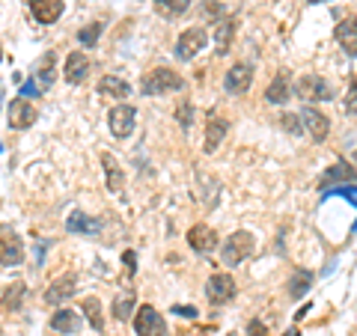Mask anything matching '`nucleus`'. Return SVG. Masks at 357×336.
<instances>
[{
  "mask_svg": "<svg viewBox=\"0 0 357 336\" xmlns=\"http://www.w3.org/2000/svg\"><path fill=\"white\" fill-rule=\"evenodd\" d=\"M143 96H167V93H182L185 89V81H182V75L173 72V69H167V66H158V69H152L146 72V77H143Z\"/></svg>",
  "mask_w": 357,
  "mask_h": 336,
  "instance_id": "f257e3e1",
  "label": "nucleus"
},
{
  "mask_svg": "<svg viewBox=\"0 0 357 336\" xmlns=\"http://www.w3.org/2000/svg\"><path fill=\"white\" fill-rule=\"evenodd\" d=\"M292 93L298 98H304L307 105H312V102H331V98H333L331 84L325 81V77H319V75H301L295 81V86H292Z\"/></svg>",
  "mask_w": 357,
  "mask_h": 336,
  "instance_id": "f03ea898",
  "label": "nucleus"
},
{
  "mask_svg": "<svg viewBox=\"0 0 357 336\" xmlns=\"http://www.w3.org/2000/svg\"><path fill=\"white\" fill-rule=\"evenodd\" d=\"M24 262V241L9 223H0V265L3 268H18Z\"/></svg>",
  "mask_w": 357,
  "mask_h": 336,
  "instance_id": "7ed1b4c3",
  "label": "nucleus"
},
{
  "mask_svg": "<svg viewBox=\"0 0 357 336\" xmlns=\"http://www.w3.org/2000/svg\"><path fill=\"white\" fill-rule=\"evenodd\" d=\"M253 247H256V241H253L250 232H244V229L232 232L229 238H227V244H223V253H220L223 256V265H227V268L241 265L253 253Z\"/></svg>",
  "mask_w": 357,
  "mask_h": 336,
  "instance_id": "20e7f679",
  "label": "nucleus"
},
{
  "mask_svg": "<svg viewBox=\"0 0 357 336\" xmlns=\"http://www.w3.org/2000/svg\"><path fill=\"white\" fill-rule=\"evenodd\" d=\"M208 45V33H206V27H188L182 36L176 39V48H173V54H176V60L178 63H191L199 51H203Z\"/></svg>",
  "mask_w": 357,
  "mask_h": 336,
  "instance_id": "39448f33",
  "label": "nucleus"
},
{
  "mask_svg": "<svg viewBox=\"0 0 357 336\" xmlns=\"http://www.w3.org/2000/svg\"><path fill=\"white\" fill-rule=\"evenodd\" d=\"M134 333L137 336H167V321L152 304H143L134 312Z\"/></svg>",
  "mask_w": 357,
  "mask_h": 336,
  "instance_id": "423d86ee",
  "label": "nucleus"
},
{
  "mask_svg": "<svg viewBox=\"0 0 357 336\" xmlns=\"http://www.w3.org/2000/svg\"><path fill=\"white\" fill-rule=\"evenodd\" d=\"M107 125H110V134H114L116 140L131 137L134 128H137V110H134L131 105H116V107H110Z\"/></svg>",
  "mask_w": 357,
  "mask_h": 336,
  "instance_id": "0eeeda50",
  "label": "nucleus"
},
{
  "mask_svg": "<svg viewBox=\"0 0 357 336\" xmlns=\"http://www.w3.org/2000/svg\"><path fill=\"white\" fill-rule=\"evenodd\" d=\"M236 280H232L227 271H218V274H211L208 277V283H206V298L211 300L215 307L220 304H229L232 298H236Z\"/></svg>",
  "mask_w": 357,
  "mask_h": 336,
  "instance_id": "6e6552de",
  "label": "nucleus"
},
{
  "mask_svg": "<svg viewBox=\"0 0 357 336\" xmlns=\"http://www.w3.org/2000/svg\"><path fill=\"white\" fill-rule=\"evenodd\" d=\"M36 122V107L30 105V98H13L6 107V125L9 131H27Z\"/></svg>",
  "mask_w": 357,
  "mask_h": 336,
  "instance_id": "1a4fd4ad",
  "label": "nucleus"
},
{
  "mask_svg": "<svg viewBox=\"0 0 357 336\" xmlns=\"http://www.w3.org/2000/svg\"><path fill=\"white\" fill-rule=\"evenodd\" d=\"M75 292H77V277H75V274H63V277H57V280H51V286L45 289V304L63 307Z\"/></svg>",
  "mask_w": 357,
  "mask_h": 336,
  "instance_id": "9d476101",
  "label": "nucleus"
},
{
  "mask_svg": "<svg viewBox=\"0 0 357 336\" xmlns=\"http://www.w3.org/2000/svg\"><path fill=\"white\" fill-rule=\"evenodd\" d=\"M301 122H304V131H310V137L316 143H325L328 134H331V119L321 114V110H316L312 105H307L304 110H301Z\"/></svg>",
  "mask_w": 357,
  "mask_h": 336,
  "instance_id": "9b49d317",
  "label": "nucleus"
},
{
  "mask_svg": "<svg viewBox=\"0 0 357 336\" xmlns=\"http://www.w3.org/2000/svg\"><path fill=\"white\" fill-rule=\"evenodd\" d=\"M188 244H191L194 253L208 256V253L218 250V232L211 227H206V223H194V227L188 229Z\"/></svg>",
  "mask_w": 357,
  "mask_h": 336,
  "instance_id": "f8f14e48",
  "label": "nucleus"
},
{
  "mask_svg": "<svg viewBox=\"0 0 357 336\" xmlns=\"http://www.w3.org/2000/svg\"><path fill=\"white\" fill-rule=\"evenodd\" d=\"M253 84V69L244 63H236L232 69L227 72V77H223V89H227L229 96H244Z\"/></svg>",
  "mask_w": 357,
  "mask_h": 336,
  "instance_id": "ddd939ff",
  "label": "nucleus"
},
{
  "mask_svg": "<svg viewBox=\"0 0 357 336\" xmlns=\"http://www.w3.org/2000/svg\"><path fill=\"white\" fill-rule=\"evenodd\" d=\"M84 328V316L77 310H57L51 316V330L54 333H60V336H75V333H81Z\"/></svg>",
  "mask_w": 357,
  "mask_h": 336,
  "instance_id": "4468645a",
  "label": "nucleus"
},
{
  "mask_svg": "<svg viewBox=\"0 0 357 336\" xmlns=\"http://www.w3.org/2000/svg\"><path fill=\"white\" fill-rule=\"evenodd\" d=\"M333 36H337L340 48L354 60L357 57V18L354 15L340 18V24H337V30H333Z\"/></svg>",
  "mask_w": 357,
  "mask_h": 336,
  "instance_id": "2eb2a0df",
  "label": "nucleus"
},
{
  "mask_svg": "<svg viewBox=\"0 0 357 336\" xmlns=\"http://www.w3.org/2000/svg\"><path fill=\"white\" fill-rule=\"evenodd\" d=\"M86 75H89V57L84 51H72L69 57H66V63H63V77L77 86V84L86 81Z\"/></svg>",
  "mask_w": 357,
  "mask_h": 336,
  "instance_id": "dca6fc26",
  "label": "nucleus"
},
{
  "mask_svg": "<svg viewBox=\"0 0 357 336\" xmlns=\"http://www.w3.org/2000/svg\"><path fill=\"white\" fill-rule=\"evenodd\" d=\"M227 131H229V122L218 116V114H211L208 122H206V152L208 155H215L220 149V143L227 140Z\"/></svg>",
  "mask_w": 357,
  "mask_h": 336,
  "instance_id": "f3484780",
  "label": "nucleus"
},
{
  "mask_svg": "<svg viewBox=\"0 0 357 336\" xmlns=\"http://www.w3.org/2000/svg\"><path fill=\"white\" fill-rule=\"evenodd\" d=\"M30 13L33 18L39 21V24H54V21H60L63 15V0H30Z\"/></svg>",
  "mask_w": 357,
  "mask_h": 336,
  "instance_id": "a211bd4d",
  "label": "nucleus"
},
{
  "mask_svg": "<svg viewBox=\"0 0 357 336\" xmlns=\"http://www.w3.org/2000/svg\"><path fill=\"white\" fill-rule=\"evenodd\" d=\"M292 96L295 93H292V84H289V75H277L265 89V102L268 105H286Z\"/></svg>",
  "mask_w": 357,
  "mask_h": 336,
  "instance_id": "6ab92c4d",
  "label": "nucleus"
},
{
  "mask_svg": "<svg viewBox=\"0 0 357 336\" xmlns=\"http://www.w3.org/2000/svg\"><path fill=\"white\" fill-rule=\"evenodd\" d=\"M102 167H105V178H107V190H114V194H122V188H126V173H122L119 161H116L110 152H105V155H102Z\"/></svg>",
  "mask_w": 357,
  "mask_h": 336,
  "instance_id": "aec40b11",
  "label": "nucleus"
},
{
  "mask_svg": "<svg viewBox=\"0 0 357 336\" xmlns=\"http://www.w3.org/2000/svg\"><path fill=\"white\" fill-rule=\"evenodd\" d=\"M96 89H98V96H110V98H119V102L131 96V86L122 81V77H116V75H105Z\"/></svg>",
  "mask_w": 357,
  "mask_h": 336,
  "instance_id": "412c9836",
  "label": "nucleus"
},
{
  "mask_svg": "<svg viewBox=\"0 0 357 336\" xmlns=\"http://www.w3.org/2000/svg\"><path fill=\"white\" fill-rule=\"evenodd\" d=\"M66 229H69V232H84V235H96L98 229H102V220L89 217V215H84V211H75V215H69V220H66Z\"/></svg>",
  "mask_w": 357,
  "mask_h": 336,
  "instance_id": "4be33fe9",
  "label": "nucleus"
},
{
  "mask_svg": "<svg viewBox=\"0 0 357 336\" xmlns=\"http://www.w3.org/2000/svg\"><path fill=\"white\" fill-rule=\"evenodd\" d=\"M312 280H316V277H312V271H307V268H298V271L289 277V298H295V300L304 298L312 289Z\"/></svg>",
  "mask_w": 357,
  "mask_h": 336,
  "instance_id": "5701e85b",
  "label": "nucleus"
},
{
  "mask_svg": "<svg viewBox=\"0 0 357 336\" xmlns=\"http://www.w3.org/2000/svg\"><path fill=\"white\" fill-rule=\"evenodd\" d=\"M357 178V173L351 170L349 164H333L331 170L321 176V190H328V188H333V182H340V185H345V182H354Z\"/></svg>",
  "mask_w": 357,
  "mask_h": 336,
  "instance_id": "b1692460",
  "label": "nucleus"
},
{
  "mask_svg": "<svg viewBox=\"0 0 357 336\" xmlns=\"http://www.w3.org/2000/svg\"><path fill=\"white\" fill-rule=\"evenodd\" d=\"M134 304H137V300H134V289H126V292H119V295L114 298V307H110V310H114V319H116V321H128L131 312L137 310Z\"/></svg>",
  "mask_w": 357,
  "mask_h": 336,
  "instance_id": "393cba45",
  "label": "nucleus"
},
{
  "mask_svg": "<svg viewBox=\"0 0 357 336\" xmlns=\"http://www.w3.org/2000/svg\"><path fill=\"white\" fill-rule=\"evenodd\" d=\"M24 295H27V286L24 283H13L3 292V298H0V307H3L6 312H18L21 307H24Z\"/></svg>",
  "mask_w": 357,
  "mask_h": 336,
  "instance_id": "a878e982",
  "label": "nucleus"
},
{
  "mask_svg": "<svg viewBox=\"0 0 357 336\" xmlns=\"http://www.w3.org/2000/svg\"><path fill=\"white\" fill-rule=\"evenodd\" d=\"M33 72H36V77H39L42 86H51L54 77H57V75H54V72H57V54L48 51V54H45V57L36 63V69H33Z\"/></svg>",
  "mask_w": 357,
  "mask_h": 336,
  "instance_id": "bb28decb",
  "label": "nucleus"
},
{
  "mask_svg": "<svg viewBox=\"0 0 357 336\" xmlns=\"http://www.w3.org/2000/svg\"><path fill=\"white\" fill-rule=\"evenodd\" d=\"M199 18H203V24H220L227 18V9H223L220 0H203L199 3Z\"/></svg>",
  "mask_w": 357,
  "mask_h": 336,
  "instance_id": "cd10ccee",
  "label": "nucleus"
},
{
  "mask_svg": "<svg viewBox=\"0 0 357 336\" xmlns=\"http://www.w3.org/2000/svg\"><path fill=\"white\" fill-rule=\"evenodd\" d=\"M81 310H84V319H86L89 324H93L96 330H105V319H102V300H98V298H84Z\"/></svg>",
  "mask_w": 357,
  "mask_h": 336,
  "instance_id": "c85d7f7f",
  "label": "nucleus"
},
{
  "mask_svg": "<svg viewBox=\"0 0 357 336\" xmlns=\"http://www.w3.org/2000/svg\"><path fill=\"white\" fill-rule=\"evenodd\" d=\"M152 3L167 18H178V15H185L188 9H191V0H152Z\"/></svg>",
  "mask_w": 357,
  "mask_h": 336,
  "instance_id": "c756f323",
  "label": "nucleus"
},
{
  "mask_svg": "<svg viewBox=\"0 0 357 336\" xmlns=\"http://www.w3.org/2000/svg\"><path fill=\"white\" fill-rule=\"evenodd\" d=\"M236 36V18H223L218 24V54H227Z\"/></svg>",
  "mask_w": 357,
  "mask_h": 336,
  "instance_id": "7c9ffc66",
  "label": "nucleus"
},
{
  "mask_svg": "<svg viewBox=\"0 0 357 336\" xmlns=\"http://www.w3.org/2000/svg\"><path fill=\"white\" fill-rule=\"evenodd\" d=\"M328 197H342V199H349V203L357 206V185H333L321 194V199H328ZM354 229H357V223H354Z\"/></svg>",
  "mask_w": 357,
  "mask_h": 336,
  "instance_id": "2f4dec72",
  "label": "nucleus"
},
{
  "mask_svg": "<svg viewBox=\"0 0 357 336\" xmlns=\"http://www.w3.org/2000/svg\"><path fill=\"white\" fill-rule=\"evenodd\" d=\"M280 125L286 134H292V137H301L304 134V122H301V114H283L280 116Z\"/></svg>",
  "mask_w": 357,
  "mask_h": 336,
  "instance_id": "473e14b6",
  "label": "nucleus"
},
{
  "mask_svg": "<svg viewBox=\"0 0 357 336\" xmlns=\"http://www.w3.org/2000/svg\"><path fill=\"white\" fill-rule=\"evenodd\" d=\"M98 36H102V24H89L86 30H77V42H81L84 48H93Z\"/></svg>",
  "mask_w": 357,
  "mask_h": 336,
  "instance_id": "72a5a7b5",
  "label": "nucleus"
},
{
  "mask_svg": "<svg viewBox=\"0 0 357 336\" xmlns=\"http://www.w3.org/2000/svg\"><path fill=\"white\" fill-rule=\"evenodd\" d=\"M342 110H345L349 116H354V114H357V77H354V75H351V81H349V96H345Z\"/></svg>",
  "mask_w": 357,
  "mask_h": 336,
  "instance_id": "f704fd0d",
  "label": "nucleus"
},
{
  "mask_svg": "<svg viewBox=\"0 0 357 336\" xmlns=\"http://www.w3.org/2000/svg\"><path fill=\"white\" fill-rule=\"evenodd\" d=\"M176 119L182 122V128H191V122H194V107L188 105V102H182L176 107Z\"/></svg>",
  "mask_w": 357,
  "mask_h": 336,
  "instance_id": "c9c22d12",
  "label": "nucleus"
},
{
  "mask_svg": "<svg viewBox=\"0 0 357 336\" xmlns=\"http://www.w3.org/2000/svg\"><path fill=\"white\" fill-rule=\"evenodd\" d=\"M122 262H126V271H128V274L137 271V253H134V250H126V253H122Z\"/></svg>",
  "mask_w": 357,
  "mask_h": 336,
  "instance_id": "e433bc0d",
  "label": "nucleus"
},
{
  "mask_svg": "<svg viewBox=\"0 0 357 336\" xmlns=\"http://www.w3.org/2000/svg\"><path fill=\"white\" fill-rule=\"evenodd\" d=\"M248 336H268V328H265L259 319H253V321L248 324Z\"/></svg>",
  "mask_w": 357,
  "mask_h": 336,
  "instance_id": "4c0bfd02",
  "label": "nucleus"
},
{
  "mask_svg": "<svg viewBox=\"0 0 357 336\" xmlns=\"http://www.w3.org/2000/svg\"><path fill=\"white\" fill-rule=\"evenodd\" d=\"M173 312H176V316H182V319H197V310L194 307H173Z\"/></svg>",
  "mask_w": 357,
  "mask_h": 336,
  "instance_id": "58836bf2",
  "label": "nucleus"
},
{
  "mask_svg": "<svg viewBox=\"0 0 357 336\" xmlns=\"http://www.w3.org/2000/svg\"><path fill=\"white\" fill-rule=\"evenodd\" d=\"M3 89H6V86H3V81H0V105H3Z\"/></svg>",
  "mask_w": 357,
  "mask_h": 336,
  "instance_id": "ea45409f",
  "label": "nucleus"
},
{
  "mask_svg": "<svg viewBox=\"0 0 357 336\" xmlns=\"http://www.w3.org/2000/svg\"><path fill=\"white\" fill-rule=\"evenodd\" d=\"M307 3H321V0H307Z\"/></svg>",
  "mask_w": 357,
  "mask_h": 336,
  "instance_id": "a19ab883",
  "label": "nucleus"
},
{
  "mask_svg": "<svg viewBox=\"0 0 357 336\" xmlns=\"http://www.w3.org/2000/svg\"><path fill=\"white\" fill-rule=\"evenodd\" d=\"M354 161H357V152H354Z\"/></svg>",
  "mask_w": 357,
  "mask_h": 336,
  "instance_id": "79ce46f5",
  "label": "nucleus"
}]
</instances>
